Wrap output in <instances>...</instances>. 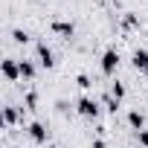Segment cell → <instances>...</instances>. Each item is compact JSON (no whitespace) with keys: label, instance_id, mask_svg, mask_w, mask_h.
<instances>
[{"label":"cell","instance_id":"6","mask_svg":"<svg viewBox=\"0 0 148 148\" xmlns=\"http://www.w3.org/2000/svg\"><path fill=\"white\" fill-rule=\"evenodd\" d=\"M3 76H6L9 82L21 79V61H15V58H6V61H3Z\"/></svg>","mask_w":148,"mask_h":148},{"label":"cell","instance_id":"12","mask_svg":"<svg viewBox=\"0 0 148 148\" xmlns=\"http://www.w3.org/2000/svg\"><path fill=\"white\" fill-rule=\"evenodd\" d=\"M110 96L122 102V99H125V84H119V82H113V84H110Z\"/></svg>","mask_w":148,"mask_h":148},{"label":"cell","instance_id":"3","mask_svg":"<svg viewBox=\"0 0 148 148\" xmlns=\"http://www.w3.org/2000/svg\"><path fill=\"white\" fill-rule=\"evenodd\" d=\"M49 29L55 35H61V38H73V35H76V23H73V21H52Z\"/></svg>","mask_w":148,"mask_h":148},{"label":"cell","instance_id":"8","mask_svg":"<svg viewBox=\"0 0 148 148\" xmlns=\"http://www.w3.org/2000/svg\"><path fill=\"white\" fill-rule=\"evenodd\" d=\"M21 113H23V108H15V105H6L3 108V122H6V128H12L18 119H21Z\"/></svg>","mask_w":148,"mask_h":148},{"label":"cell","instance_id":"13","mask_svg":"<svg viewBox=\"0 0 148 148\" xmlns=\"http://www.w3.org/2000/svg\"><path fill=\"white\" fill-rule=\"evenodd\" d=\"M76 84H79L82 90H90V87H93V82H90V76H84V73H79V76H76Z\"/></svg>","mask_w":148,"mask_h":148},{"label":"cell","instance_id":"1","mask_svg":"<svg viewBox=\"0 0 148 148\" xmlns=\"http://www.w3.org/2000/svg\"><path fill=\"white\" fill-rule=\"evenodd\" d=\"M76 110H79L84 119H96V116H99V102L90 99V96H82V99L76 102Z\"/></svg>","mask_w":148,"mask_h":148},{"label":"cell","instance_id":"11","mask_svg":"<svg viewBox=\"0 0 148 148\" xmlns=\"http://www.w3.org/2000/svg\"><path fill=\"white\" fill-rule=\"evenodd\" d=\"M102 105H105V110H110V113H116V110H119V99H113L110 93H108V96H102Z\"/></svg>","mask_w":148,"mask_h":148},{"label":"cell","instance_id":"15","mask_svg":"<svg viewBox=\"0 0 148 148\" xmlns=\"http://www.w3.org/2000/svg\"><path fill=\"white\" fill-rule=\"evenodd\" d=\"M12 38H15V44H26V41H29V35H26L23 29H12Z\"/></svg>","mask_w":148,"mask_h":148},{"label":"cell","instance_id":"9","mask_svg":"<svg viewBox=\"0 0 148 148\" xmlns=\"http://www.w3.org/2000/svg\"><path fill=\"white\" fill-rule=\"evenodd\" d=\"M128 125L136 128V131H145V116L139 110H128Z\"/></svg>","mask_w":148,"mask_h":148},{"label":"cell","instance_id":"5","mask_svg":"<svg viewBox=\"0 0 148 148\" xmlns=\"http://www.w3.org/2000/svg\"><path fill=\"white\" fill-rule=\"evenodd\" d=\"M35 55H38V61H41V67H52L55 61H52V49L41 41V44H35Z\"/></svg>","mask_w":148,"mask_h":148},{"label":"cell","instance_id":"14","mask_svg":"<svg viewBox=\"0 0 148 148\" xmlns=\"http://www.w3.org/2000/svg\"><path fill=\"white\" fill-rule=\"evenodd\" d=\"M23 105H26V110H35V108H38V96H35V93H26V96H23Z\"/></svg>","mask_w":148,"mask_h":148},{"label":"cell","instance_id":"16","mask_svg":"<svg viewBox=\"0 0 148 148\" xmlns=\"http://www.w3.org/2000/svg\"><path fill=\"white\" fill-rule=\"evenodd\" d=\"M122 23H125V26H128V29H134V26H136V18H134V15H131V12H128V15H125V18H122Z\"/></svg>","mask_w":148,"mask_h":148},{"label":"cell","instance_id":"10","mask_svg":"<svg viewBox=\"0 0 148 148\" xmlns=\"http://www.w3.org/2000/svg\"><path fill=\"white\" fill-rule=\"evenodd\" d=\"M21 79H26V82H29V79H35V64H32V61H26V58L21 61Z\"/></svg>","mask_w":148,"mask_h":148},{"label":"cell","instance_id":"4","mask_svg":"<svg viewBox=\"0 0 148 148\" xmlns=\"http://www.w3.org/2000/svg\"><path fill=\"white\" fill-rule=\"evenodd\" d=\"M26 131H29V136H32L35 142H47V139H49V131H47V125H44V122H29V128H26Z\"/></svg>","mask_w":148,"mask_h":148},{"label":"cell","instance_id":"17","mask_svg":"<svg viewBox=\"0 0 148 148\" xmlns=\"http://www.w3.org/2000/svg\"><path fill=\"white\" fill-rule=\"evenodd\" d=\"M139 142H142V145L148 148V131H139Z\"/></svg>","mask_w":148,"mask_h":148},{"label":"cell","instance_id":"7","mask_svg":"<svg viewBox=\"0 0 148 148\" xmlns=\"http://www.w3.org/2000/svg\"><path fill=\"white\" fill-rule=\"evenodd\" d=\"M134 67L139 70V73H145V76H148V49H134Z\"/></svg>","mask_w":148,"mask_h":148},{"label":"cell","instance_id":"2","mask_svg":"<svg viewBox=\"0 0 148 148\" xmlns=\"http://www.w3.org/2000/svg\"><path fill=\"white\" fill-rule=\"evenodd\" d=\"M116 67H119V52H116L113 47H108V49L102 52V73L113 76V73H116Z\"/></svg>","mask_w":148,"mask_h":148}]
</instances>
